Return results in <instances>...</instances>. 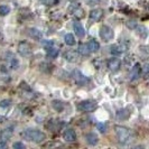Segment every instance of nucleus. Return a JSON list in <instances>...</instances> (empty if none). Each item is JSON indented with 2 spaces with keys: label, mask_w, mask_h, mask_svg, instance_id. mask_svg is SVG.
<instances>
[{
  "label": "nucleus",
  "mask_w": 149,
  "mask_h": 149,
  "mask_svg": "<svg viewBox=\"0 0 149 149\" xmlns=\"http://www.w3.org/2000/svg\"><path fill=\"white\" fill-rule=\"evenodd\" d=\"M52 68H53V66L51 65V64H48V63H44V64H42V65H40V70H42V72H45V73H49Z\"/></svg>",
  "instance_id": "nucleus-23"
},
{
  "label": "nucleus",
  "mask_w": 149,
  "mask_h": 149,
  "mask_svg": "<svg viewBox=\"0 0 149 149\" xmlns=\"http://www.w3.org/2000/svg\"><path fill=\"white\" fill-rule=\"evenodd\" d=\"M65 43H66L68 46H74L75 45V38L72 34H66L65 35Z\"/></svg>",
  "instance_id": "nucleus-21"
},
{
  "label": "nucleus",
  "mask_w": 149,
  "mask_h": 149,
  "mask_svg": "<svg viewBox=\"0 0 149 149\" xmlns=\"http://www.w3.org/2000/svg\"><path fill=\"white\" fill-rule=\"evenodd\" d=\"M28 35H29L33 39H36V40H38V39H42V37H43L42 31H39V30L36 29V28L28 29Z\"/></svg>",
  "instance_id": "nucleus-14"
},
{
  "label": "nucleus",
  "mask_w": 149,
  "mask_h": 149,
  "mask_svg": "<svg viewBox=\"0 0 149 149\" xmlns=\"http://www.w3.org/2000/svg\"><path fill=\"white\" fill-rule=\"evenodd\" d=\"M58 1H60V0H40V2H42L43 5H45V6H47V7H53V6L57 5Z\"/></svg>",
  "instance_id": "nucleus-22"
},
{
  "label": "nucleus",
  "mask_w": 149,
  "mask_h": 149,
  "mask_svg": "<svg viewBox=\"0 0 149 149\" xmlns=\"http://www.w3.org/2000/svg\"><path fill=\"white\" fill-rule=\"evenodd\" d=\"M0 136H1V132H0Z\"/></svg>",
  "instance_id": "nucleus-34"
},
{
  "label": "nucleus",
  "mask_w": 149,
  "mask_h": 149,
  "mask_svg": "<svg viewBox=\"0 0 149 149\" xmlns=\"http://www.w3.org/2000/svg\"><path fill=\"white\" fill-rule=\"evenodd\" d=\"M130 116V111L128 109H122L117 112V118L119 120H127Z\"/></svg>",
  "instance_id": "nucleus-16"
},
{
  "label": "nucleus",
  "mask_w": 149,
  "mask_h": 149,
  "mask_svg": "<svg viewBox=\"0 0 149 149\" xmlns=\"http://www.w3.org/2000/svg\"><path fill=\"white\" fill-rule=\"evenodd\" d=\"M9 65H10V67H11V68H14V70H15V68H17V67H18V65H19V64H18V61L15 60V58H13V60L9 62Z\"/></svg>",
  "instance_id": "nucleus-29"
},
{
  "label": "nucleus",
  "mask_w": 149,
  "mask_h": 149,
  "mask_svg": "<svg viewBox=\"0 0 149 149\" xmlns=\"http://www.w3.org/2000/svg\"><path fill=\"white\" fill-rule=\"evenodd\" d=\"M31 52H33V49H31V46H30L28 42L22 40V42L19 43V45H18V53H19V55L26 57V56H29Z\"/></svg>",
  "instance_id": "nucleus-5"
},
{
  "label": "nucleus",
  "mask_w": 149,
  "mask_h": 149,
  "mask_svg": "<svg viewBox=\"0 0 149 149\" xmlns=\"http://www.w3.org/2000/svg\"><path fill=\"white\" fill-rule=\"evenodd\" d=\"M58 53H60V51H58L57 48H55V47H52V48L47 49V56H48L49 58H55V57H57Z\"/></svg>",
  "instance_id": "nucleus-20"
},
{
  "label": "nucleus",
  "mask_w": 149,
  "mask_h": 149,
  "mask_svg": "<svg viewBox=\"0 0 149 149\" xmlns=\"http://www.w3.org/2000/svg\"><path fill=\"white\" fill-rule=\"evenodd\" d=\"M64 57H65V60L68 61V62L75 63V62L79 61L80 55H79V53L75 52V51H66V52L64 53Z\"/></svg>",
  "instance_id": "nucleus-8"
},
{
  "label": "nucleus",
  "mask_w": 149,
  "mask_h": 149,
  "mask_svg": "<svg viewBox=\"0 0 149 149\" xmlns=\"http://www.w3.org/2000/svg\"><path fill=\"white\" fill-rule=\"evenodd\" d=\"M43 46H44L45 49L47 51V49H49V48L54 47V44H53V42H49V40H45L44 43H43Z\"/></svg>",
  "instance_id": "nucleus-27"
},
{
  "label": "nucleus",
  "mask_w": 149,
  "mask_h": 149,
  "mask_svg": "<svg viewBox=\"0 0 149 149\" xmlns=\"http://www.w3.org/2000/svg\"><path fill=\"white\" fill-rule=\"evenodd\" d=\"M85 139H86V142H88L89 145H91V146H95L97 142H99L97 136L95 134H93V132H90V134H86Z\"/></svg>",
  "instance_id": "nucleus-12"
},
{
  "label": "nucleus",
  "mask_w": 149,
  "mask_h": 149,
  "mask_svg": "<svg viewBox=\"0 0 149 149\" xmlns=\"http://www.w3.org/2000/svg\"><path fill=\"white\" fill-rule=\"evenodd\" d=\"M140 74H141V67H140L139 64H136V65L132 67L131 72H130V80H131V81L138 80V79L140 77Z\"/></svg>",
  "instance_id": "nucleus-11"
},
{
  "label": "nucleus",
  "mask_w": 149,
  "mask_h": 149,
  "mask_svg": "<svg viewBox=\"0 0 149 149\" xmlns=\"http://www.w3.org/2000/svg\"><path fill=\"white\" fill-rule=\"evenodd\" d=\"M74 31H75V34L80 38L84 37V35H85V30L83 28V26L77 22H74Z\"/></svg>",
  "instance_id": "nucleus-13"
},
{
  "label": "nucleus",
  "mask_w": 149,
  "mask_h": 149,
  "mask_svg": "<svg viewBox=\"0 0 149 149\" xmlns=\"http://www.w3.org/2000/svg\"><path fill=\"white\" fill-rule=\"evenodd\" d=\"M86 2L89 5H91V6H95V5H97L100 2V0H86Z\"/></svg>",
  "instance_id": "nucleus-30"
},
{
  "label": "nucleus",
  "mask_w": 149,
  "mask_h": 149,
  "mask_svg": "<svg viewBox=\"0 0 149 149\" xmlns=\"http://www.w3.org/2000/svg\"><path fill=\"white\" fill-rule=\"evenodd\" d=\"M88 46H89L90 52H92V53L97 52L99 48H100V44L97 43V40H95V39H91V40H89Z\"/></svg>",
  "instance_id": "nucleus-15"
},
{
  "label": "nucleus",
  "mask_w": 149,
  "mask_h": 149,
  "mask_svg": "<svg viewBox=\"0 0 149 149\" xmlns=\"http://www.w3.org/2000/svg\"><path fill=\"white\" fill-rule=\"evenodd\" d=\"M63 138H64V140L67 142L75 141V139H76V134H75L74 129H67V130H65L64 134H63Z\"/></svg>",
  "instance_id": "nucleus-9"
},
{
  "label": "nucleus",
  "mask_w": 149,
  "mask_h": 149,
  "mask_svg": "<svg viewBox=\"0 0 149 149\" xmlns=\"http://www.w3.org/2000/svg\"><path fill=\"white\" fill-rule=\"evenodd\" d=\"M114 131H116V134L118 137V140L121 143H127L130 140V138H131V131L126 127L117 126L114 128Z\"/></svg>",
  "instance_id": "nucleus-2"
},
{
  "label": "nucleus",
  "mask_w": 149,
  "mask_h": 149,
  "mask_svg": "<svg viewBox=\"0 0 149 149\" xmlns=\"http://www.w3.org/2000/svg\"><path fill=\"white\" fill-rule=\"evenodd\" d=\"M134 149H143V147H142V146H137V147H134Z\"/></svg>",
  "instance_id": "nucleus-32"
},
{
  "label": "nucleus",
  "mask_w": 149,
  "mask_h": 149,
  "mask_svg": "<svg viewBox=\"0 0 149 149\" xmlns=\"http://www.w3.org/2000/svg\"><path fill=\"white\" fill-rule=\"evenodd\" d=\"M8 145L6 141H0V149H7Z\"/></svg>",
  "instance_id": "nucleus-31"
},
{
  "label": "nucleus",
  "mask_w": 149,
  "mask_h": 149,
  "mask_svg": "<svg viewBox=\"0 0 149 149\" xmlns=\"http://www.w3.org/2000/svg\"><path fill=\"white\" fill-rule=\"evenodd\" d=\"M99 34H100V37L103 42H110L112 38L114 37V33L109 26H102L100 28Z\"/></svg>",
  "instance_id": "nucleus-4"
},
{
  "label": "nucleus",
  "mask_w": 149,
  "mask_h": 149,
  "mask_svg": "<svg viewBox=\"0 0 149 149\" xmlns=\"http://www.w3.org/2000/svg\"><path fill=\"white\" fill-rule=\"evenodd\" d=\"M79 110L84 112H93L97 108V103L93 100H84L77 104Z\"/></svg>",
  "instance_id": "nucleus-3"
},
{
  "label": "nucleus",
  "mask_w": 149,
  "mask_h": 149,
  "mask_svg": "<svg viewBox=\"0 0 149 149\" xmlns=\"http://www.w3.org/2000/svg\"><path fill=\"white\" fill-rule=\"evenodd\" d=\"M9 13H10V8L8 7V6H5V5L0 6V15L1 16H6Z\"/></svg>",
  "instance_id": "nucleus-24"
},
{
  "label": "nucleus",
  "mask_w": 149,
  "mask_h": 149,
  "mask_svg": "<svg viewBox=\"0 0 149 149\" xmlns=\"http://www.w3.org/2000/svg\"><path fill=\"white\" fill-rule=\"evenodd\" d=\"M70 11L74 16L75 18H83L84 17V10L80 7V5H71L70 6Z\"/></svg>",
  "instance_id": "nucleus-7"
},
{
  "label": "nucleus",
  "mask_w": 149,
  "mask_h": 149,
  "mask_svg": "<svg viewBox=\"0 0 149 149\" xmlns=\"http://www.w3.org/2000/svg\"><path fill=\"white\" fill-rule=\"evenodd\" d=\"M22 137L28 140V141L33 142H42L45 140V134L42 132L40 130L37 129H27L22 132Z\"/></svg>",
  "instance_id": "nucleus-1"
},
{
  "label": "nucleus",
  "mask_w": 149,
  "mask_h": 149,
  "mask_svg": "<svg viewBox=\"0 0 149 149\" xmlns=\"http://www.w3.org/2000/svg\"><path fill=\"white\" fill-rule=\"evenodd\" d=\"M107 66L108 68L112 71V72H116V71H119L120 66H121V61L117 57H111L108 60V63H107Z\"/></svg>",
  "instance_id": "nucleus-6"
},
{
  "label": "nucleus",
  "mask_w": 149,
  "mask_h": 149,
  "mask_svg": "<svg viewBox=\"0 0 149 149\" xmlns=\"http://www.w3.org/2000/svg\"><path fill=\"white\" fill-rule=\"evenodd\" d=\"M77 52H79V54H82V55H88V54H90V49H89V46H88V43H86V44L80 45Z\"/></svg>",
  "instance_id": "nucleus-19"
},
{
  "label": "nucleus",
  "mask_w": 149,
  "mask_h": 149,
  "mask_svg": "<svg viewBox=\"0 0 149 149\" xmlns=\"http://www.w3.org/2000/svg\"><path fill=\"white\" fill-rule=\"evenodd\" d=\"M0 121H5V118H0Z\"/></svg>",
  "instance_id": "nucleus-33"
},
{
  "label": "nucleus",
  "mask_w": 149,
  "mask_h": 149,
  "mask_svg": "<svg viewBox=\"0 0 149 149\" xmlns=\"http://www.w3.org/2000/svg\"><path fill=\"white\" fill-rule=\"evenodd\" d=\"M126 51V47L122 45H113L111 47V53L113 55H120Z\"/></svg>",
  "instance_id": "nucleus-17"
},
{
  "label": "nucleus",
  "mask_w": 149,
  "mask_h": 149,
  "mask_svg": "<svg viewBox=\"0 0 149 149\" xmlns=\"http://www.w3.org/2000/svg\"><path fill=\"white\" fill-rule=\"evenodd\" d=\"M103 17V10L97 8V9H93L91 13H90V18L93 20V22H99L101 20V18Z\"/></svg>",
  "instance_id": "nucleus-10"
},
{
  "label": "nucleus",
  "mask_w": 149,
  "mask_h": 149,
  "mask_svg": "<svg viewBox=\"0 0 149 149\" xmlns=\"http://www.w3.org/2000/svg\"><path fill=\"white\" fill-rule=\"evenodd\" d=\"M53 108L56 110L57 112H62L64 110V103L62 101H58V100H54L52 102Z\"/></svg>",
  "instance_id": "nucleus-18"
},
{
  "label": "nucleus",
  "mask_w": 149,
  "mask_h": 149,
  "mask_svg": "<svg viewBox=\"0 0 149 149\" xmlns=\"http://www.w3.org/2000/svg\"><path fill=\"white\" fill-rule=\"evenodd\" d=\"M14 149H26V146L20 141H17L14 143Z\"/></svg>",
  "instance_id": "nucleus-28"
},
{
  "label": "nucleus",
  "mask_w": 149,
  "mask_h": 149,
  "mask_svg": "<svg viewBox=\"0 0 149 149\" xmlns=\"http://www.w3.org/2000/svg\"><path fill=\"white\" fill-rule=\"evenodd\" d=\"M97 130H99L101 134H104L105 131H107V125H105V123H102V122L97 123Z\"/></svg>",
  "instance_id": "nucleus-25"
},
{
  "label": "nucleus",
  "mask_w": 149,
  "mask_h": 149,
  "mask_svg": "<svg viewBox=\"0 0 149 149\" xmlns=\"http://www.w3.org/2000/svg\"><path fill=\"white\" fill-rule=\"evenodd\" d=\"M11 105V101L10 100H2L0 101V108H8Z\"/></svg>",
  "instance_id": "nucleus-26"
}]
</instances>
